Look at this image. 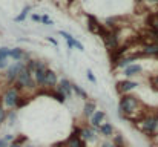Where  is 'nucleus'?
I'll use <instances>...</instances> for the list:
<instances>
[{
	"label": "nucleus",
	"instance_id": "obj_1",
	"mask_svg": "<svg viewBox=\"0 0 158 147\" xmlns=\"http://www.w3.org/2000/svg\"><path fill=\"white\" fill-rule=\"evenodd\" d=\"M141 107H143V104L137 97L129 95V94L121 95V100H120V116L138 123L144 116Z\"/></svg>",
	"mask_w": 158,
	"mask_h": 147
},
{
	"label": "nucleus",
	"instance_id": "obj_2",
	"mask_svg": "<svg viewBox=\"0 0 158 147\" xmlns=\"http://www.w3.org/2000/svg\"><path fill=\"white\" fill-rule=\"evenodd\" d=\"M137 127L148 137H154V133L158 129V115H144L137 123Z\"/></svg>",
	"mask_w": 158,
	"mask_h": 147
},
{
	"label": "nucleus",
	"instance_id": "obj_3",
	"mask_svg": "<svg viewBox=\"0 0 158 147\" xmlns=\"http://www.w3.org/2000/svg\"><path fill=\"white\" fill-rule=\"evenodd\" d=\"M23 67H25V63H23V61H15L14 64H11V66L8 67V72H6V80H8L9 83L17 81V78H19L20 72L23 71Z\"/></svg>",
	"mask_w": 158,
	"mask_h": 147
},
{
	"label": "nucleus",
	"instance_id": "obj_4",
	"mask_svg": "<svg viewBox=\"0 0 158 147\" xmlns=\"http://www.w3.org/2000/svg\"><path fill=\"white\" fill-rule=\"evenodd\" d=\"M19 100H20V95H19V91L15 88H9L3 94V103L8 107H15L17 103H19Z\"/></svg>",
	"mask_w": 158,
	"mask_h": 147
},
{
	"label": "nucleus",
	"instance_id": "obj_5",
	"mask_svg": "<svg viewBox=\"0 0 158 147\" xmlns=\"http://www.w3.org/2000/svg\"><path fill=\"white\" fill-rule=\"evenodd\" d=\"M80 130L81 129H74L71 137L64 141V147H85V143L80 137Z\"/></svg>",
	"mask_w": 158,
	"mask_h": 147
},
{
	"label": "nucleus",
	"instance_id": "obj_6",
	"mask_svg": "<svg viewBox=\"0 0 158 147\" xmlns=\"http://www.w3.org/2000/svg\"><path fill=\"white\" fill-rule=\"evenodd\" d=\"M138 84L135 81H131V80H123V81H118L117 83V92L121 94V95H126L127 92H131L132 89H135Z\"/></svg>",
	"mask_w": 158,
	"mask_h": 147
},
{
	"label": "nucleus",
	"instance_id": "obj_7",
	"mask_svg": "<svg viewBox=\"0 0 158 147\" xmlns=\"http://www.w3.org/2000/svg\"><path fill=\"white\" fill-rule=\"evenodd\" d=\"M58 92H61L63 95L66 98H69L72 95V83L69 81V80H66V78H61L60 81H58V89H57Z\"/></svg>",
	"mask_w": 158,
	"mask_h": 147
},
{
	"label": "nucleus",
	"instance_id": "obj_8",
	"mask_svg": "<svg viewBox=\"0 0 158 147\" xmlns=\"http://www.w3.org/2000/svg\"><path fill=\"white\" fill-rule=\"evenodd\" d=\"M106 118V113L103 110H97L91 118H89V123H91V127H94V129H98L102 124H103V121H105Z\"/></svg>",
	"mask_w": 158,
	"mask_h": 147
},
{
	"label": "nucleus",
	"instance_id": "obj_9",
	"mask_svg": "<svg viewBox=\"0 0 158 147\" xmlns=\"http://www.w3.org/2000/svg\"><path fill=\"white\" fill-rule=\"evenodd\" d=\"M102 28H103V25H100L98 23V20L94 17V15H88V29L92 32V34H100V31H102Z\"/></svg>",
	"mask_w": 158,
	"mask_h": 147
},
{
	"label": "nucleus",
	"instance_id": "obj_10",
	"mask_svg": "<svg viewBox=\"0 0 158 147\" xmlns=\"http://www.w3.org/2000/svg\"><path fill=\"white\" fill-rule=\"evenodd\" d=\"M58 83V78H57V74L51 71V69H48L46 71V77H45V84H43V88H48V89H52L54 86Z\"/></svg>",
	"mask_w": 158,
	"mask_h": 147
},
{
	"label": "nucleus",
	"instance_id": "obj_11",
	"mask_svg": "<svg viewBox=\"0 0 158 147\" xmlns=\"http://www.w3.org/2000/svg\"><path fill=\"white\" fill-rule=\"evenodd\" d=\"M80 137H81V140L83 141H88V143H91V141H95V130H94V127H81V130H80Z\"/></svg>",
	"mask_w": 158,
	"mask_h": 147
},
{
	"label": "nucleus",
	"instance_id": "obj_12",
	"mask_svg": "<svg viewBox=\"0 0 158 147\" xmlns=\"http://www.w3.org/2000/svg\"><path fill=\"white\" fill-rule=\"evenodd\" d=\"M138 55H123L118 61H117V64H115V67H127V66H131V64H134L132 61L137 58Z\"/></svg>",
	"mask_w": 158,
	"mask_h": 147
},
{
	"label": "nucleus",
	"instance_id": "obj_13",
	"mask_svg": "<svg viewBox=\"0 0 158 147\" xmlns=\"http://www.w3.org/2000/svg\"><path fill=\"white\" fill-rule=\"evenodd\" d=\"M95 112H97V106H95V103H94V101H88V103L85 104V109H83V115H85V118H91Z\"/></svg>",
	"mask_w": 158,
	"mask_h": 147
},
{
	"label": "nucleus",
	"instance_id": "obj_14",
	"mask_svg": "<svg viewBox=\"0 0 158 147\" xmlns=\"http://www.w3.org/2000/svg\"><path fill=\"white\" fill-rule=\"evenodd\" d=\"M157 55L158 57V45L157 43H151V45H143L141 49V55Z\"/></svg>",
	"mask_w": 158,
	"mask_h": 147
},
{
	"label": "nucleus",
	"instance_id": "obj_15",
	"mask_svg": "<svg viewBox=\"0 0 158 147\" xmlns=\"http://www.w3.org/2000/svg\"><path fill=\"white\" fill-rule=\"evenodd\" d=\"M103 137L106 138H109V137H114V127H112V124H109V123H103L98 129H97Z\"/></svg>",
	"mask_w": 158,
	"mask_h": 147
},
{
	"label": "nucleus",
	"instance_id": "obj_16",
	"mask_svg": "<svg viewBox=\"0 0 158 147\" xmlns=\"http://www.w3.org/2000/svg\"><path fill=\"white\" fill-rule=\"evenodd\" d=\"M9 57H11V58H14L15 61H20V60L26 58V54L23 52V49L14 48V49H11V51H9Z\"/></svg>",
	"mask_w": 158,
	"mask_h": 147
},
{
	"label": "nucleus",
	"instance_id": "obj_17",
	"mask_svg": "<svg viewBox=\"0 0 158 147\" xmlns=\"http://www.w3.org/2000/svg\"><path fill=\"white\" fill-rule=\"evenodd\" d=\"M9 51L8 48L0 49V69H5L8 66V57H9Z\"/></svg>",
	"mask_w": 158,
	"mask_h": 147
},
{
	"label": "nucleus",
	"instance_id": "obj_18",
	"mask_svg": "<svg viewBox=\"0 0 158 147\" xmlns=\"http://www.w3.org/2000/svg\"><path fill=\"white\" fill-rule=\"evenodd\" d=\"M140 72H141V66L140 64H131V66H127L124 69V75L126 77H134V75H137Z\"/></svg>",
	"mask_w": 158,
	"mask_h": 147
},
{
	"label": "nucleus",
	"instance_id": "obj_19",
	"mask_svg": "<svg viewBox=\"0 0 158 147\" xmlns=\"http://www.w3.org/2000/svg\"><path fill=\"white\" fill-rule=\"evenodd\" d=\"M148 26H149V29H152V31H157L158 32V17L152 12L149 17H148Z\"/></svg>",
	"mask_w": 158,
	"mask_h": 147
},
{
	"label": "nucleus",
	"instance_id": "obj_20",
	"mask_svg": "<svg viewBox=\"0 0 158 147\" xmlns=\"http://www.w3.org/2000/svg\"><path fill=\"white\" fill-rule=\"evenodd\" d=\"M48 95H51L52 98H55L58 103H64L66 101V97L61 94V92H58V91H49V92H46Z\"/></svg>",
	"mask_w": 158,
	"mask_h": 147
},
{
	"label": "nucleus",
	"instance_id": "obj_21",
	"mask_svg": "<svg viewBox=\"0 0 158 147\" xmlns=\"http://www.w3.org/2000/svg\"><path fill=\"white\" fill-rule=\"evenodd\" d=\"M72 91H74V92H75V94H77V95H78L80 98H83V100H88V94H86V92H85V91H83V89L78 86V84H72Z\"/></svg>",
	"mask_w": 158,
	"mask_h": 147
},
{
	"label": "nucleus",
	"instance_id": "obj_22",
	"mask_svg": "<svg viewBox=\"0 0 158 147\" xmlns=\"http://www.w3.org/2000/svg\"><path fill=\"white\" fill-rule=\"evenodd\" d=\"M31 11V6H25L23 9H22V12L15 17V22H23L25 18H26V15H28V12Z\"/></svg>",
	"mask_w": 158,
	"mask_h": 147
},
{
	"label": "nucleus",
	"instance_id": "obj_23",
	"mask_svg": "<svg viewBox=\"0 0 158 147\" xmlns=\"http://www.w3.org/2000/svg\"><path fill=\"white\" fill-rule=\"evenodd\" d=\"M112 143H114L115 146H123V144H124V140H123L121 135H114V137H112Z\"/></svg>",
	"mask_w": 158,
	"mask_h": 147
},
{
	"label": "nucleus",
	"instance_id": "obj_24",
	"mask_svg": "<svg viewBox=\"0 0 158 147\" xmlns=\"http://www.w3.org/2000/svg\"><path fill=\"white\" fill-rule=\"evenodd\" d=\"M6 116H8V112H6V110L2 107V109H0V124H2V123H5Z\"/></svg>",
	"mask_w": 158,
	"mask_h": 147
},
{
	"label": "nucleus",
	"instance_id": "obj_25",
	"mask_svg": "<svg viewBox=\"0 0 158 147\" xmlns=\"http://www.w3.org/2000/svg\"><path fill=\"white\" fill-rule=\"evenodd\" d=\"M74 48L78 49V51H85V48H83V45L77 40V39H74Z\"/></svg>",
	"mask_w": 158,
	"mask_h": 147
},
{
	"label": "nucleus",
	"instance_id": "obj_26",
	"mask_svg": "<svg viewBox=\"0 0 158 147\" xmlns=\"http://www.w3.org/2000/svg\"><path fill=\"white\" fill-rule=\"evenodd\" d=\"M151 83H152L154 89H158V74L155 75V77H152V78H151Z\"/></svg>",
	"mask_w": 158,
	"mask_h": 147
},
{
	"label": "nucleus",
	"instance_id": "obj_27",
	"mask_svg": "<svg viewBox=\"0 0 158 147\" xmlns=\"http://www.w3.org/2000/svg\"><path fill=\"white\" fill-rule=\"evenodd\" d=\"M86 74H88V78H89V80H91V81H92V83H95V81H97V80H95V77H94V74H92V71H91V69H88V72H86Z\"/></svg>",
	"mask_w": 158,
	"mask_h": 147
},
{
	"label": "nucleus",
	"instance_id": "obj_28",
	"mask_svg": "<svg viewBox=\"0 0 158 147\" xmlns=\"http://www.w3.org/2000/svg\"><path fill=\"white\" fill-rule=\"evenodd\" d=\"M42 22H43L45 25H52V20H49L48 15H43V17H42Z\"/></svg>",
	"mask_w": 158,
	"mask_h": 147
},
{
	"label": "nucleus",
	"instance_id": "obj_29",
	"mask_svg": "<svg viewBox=\"0 0 158 147\" xmlns=\"http://www.w3.org/2000/svg\"><path fill=\"white\" fill-rule=\"evenodd\" d=\"M3 140H5V141H8V143H11V141L14 143V140H15V138H14V135H5V137H3Z\"/></svg>",
	"mask_w": 158,
	"mask_h": 147
},
{
	"label": "nucleus",
	"instance_id": "obj_30",
	"mask_svg": "<svg viewBox=\"0 0 158 147\" xmlns=\"http://www.w3.org/2000/svg\"><path fill=\"white\" fill-rule=\"evenodd\" d=\"M11 144L8 143V141H5L3 138H0V147H9Z\"/></svg>",
	"mask_w": 158,
	"mask_h": 147
},
{
	"label": "nucleus",
	"instance_id": "obj_31",
	"mask_svg": "<svg viewBox=\"0 0 158 147\" xmlns=\"http://www.w3.org/2000/svg\"><path fill=\"white\" fill-rule=\"evenodd\" d=\"M32 20H34V22H42V17L37 15V14H34V15H32Z\"/></svg>",
	"mask_w": 158,
	"mask_h": 147
},
{
	"label": "nucleus",
	"instance_id": "obj_32",
	"mask_svg": "<svg viewBox=\"0 0 158 147\" xmlns=\"http://www.w3.org/2000/svg\"><path fill=\"white\" fill-rule=\"evenodd\" d=\"M51 147H64V143H63V141H58V143H55V144H52Z\"/></svg>",
	"mask_w": 158,
	"mask_h": 147
},
{
	"label": "nucleus",
	"instance_id": "obj_33",
	"mask_svg": "<svg viewBox=\"0 0 158 147\" xmlns=\"http://www.w3.org/2000/svg\"><path fill=\"white\" fill-rule=\"evenodd\" d=\"M103 147H117V146H115L114 143H105V144H103Z\"/></svg>",
	"mask_w": 158,
	"mask_h": 147
},
{
	"label": "nucleus",
	"instance_id": "obj_34",
	"mask_svg": "<svg viewBox=\"0 0 158 147\" xmlns=\"http://www.w3.org/2000/svg\"><path fill=\"white\" fill-rule=\"evenodd\" d=\"M9 147H23V146H22V144H17V143H11Z\"/></svg>",
	"mask_w": 158,
	"mask_h": 147
},
{
	"label": "nucleus",
	"instance_id": "obj_35",
	"mask_svg": "<svg viewBox=\"0 0 158 147\" xmlns=\"http://www.w3.org/2000/svg\"><path fill=\"white\" fill-rule=\"evenodd\" d=\"M48 40H49L52 45H57V40H54V39H51V37H48Z\"/></svg>",
	"mask_w": 158,
	"mask_h": 147
},
{
	"label": "nucleus",
	"instance_id": "obj_36",
	"mask_svg": "<svg viewBox=\"0 0 158 147\" xmlns=\"http://www.w3.org/2000/svg\"><path fill=\"white\" fill-rule=\"evenodd\" d=\"M151 3H155V5H158V0H149Z\"/></svg>",
	"mask_w": 158,
	"mask_h": 147
},
{
	"label": "nucleus",
	"instance_id": "obj_37",
	"mask_svg": "<svg viewBox=\"0 0 158 147\" xmlns=\"http://www.w3.org/2000/svg\"><path fill=\"white\" fill-rule=\"evenodd\" d=\"M2 103H3V97H0V109H2Z\"/></svg>",
	"mask_w": 158,
	"mask_h": 147
},
{
	"label": "nucleus",
	"instance_id": "obj_38",
	"mask_svg": "<svg viewBox=\"0 0 158 147\" xmlns=\"http://www.w3.org/2000/svg\"><path fill=\"white\" fill-rule=\"evenodd\" d=\"M154 14H155V15H157V17H158V9H157V11H155V12H154Z\"/></svg>",
	"mask_w": 158,
	"mask_h": 147
},
{
	"label": "nucleus",
	"instance_id": "obj_39",
	"mask_svg": "<svg viewBox=\"0 0 158 147\" xmlns=\"http://www.w3.org/2000/svg\"><path fill=\"white\" fill-rule=\"evenodd\" d=\"M117 147H124V144H123V146H117Z\"/></svg>",
	"mask_w": 158,
	"mask_h": 147
},
{
	"label": "nucleus",
	"instance_id": "obj_40",
	"mask_svg": "<svg viewBox=\"0 0 158 147\" xmlns=\"http://www.w3.org/2000/svg\"><path fill=\"white\" fill-rule=\"evenodd\" d=\"M151 147H154V146H151Z\"/></svg>",
	"mask_w": 158,
	"mask_h": 147
}]
</instances>
